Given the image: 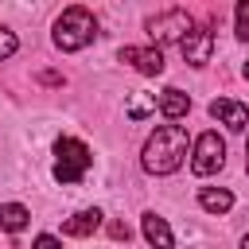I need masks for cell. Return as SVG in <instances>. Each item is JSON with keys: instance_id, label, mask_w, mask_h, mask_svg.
I'll list each match as a JSON object with an SVG mask.
<instances>
[{"instance_id": "obj_1", "label": "cell", "mask_w": 249, "mask_h": 249, "mask_svg": "<svg viewBox=\"0 0 249 249\" xmlns=\"http://www.w3.org/2000/svg\"><path fill=\"white\" fill-rule=\"evenodd\" d=\"M187 160V128L183 124H160L144 144V171L171 175Z\"/></svg>"}, {"instance_id": "obj_2", "label": "cell", "mask_w": 249, "mask_h": 249, "mask_svg": "<svg viewBox=\"0 0 249 249\" xmlns=\"http://www.w3.org/2000/svg\"><path fill=\"white\" fill-rule=\"evenodd\" d=\"M93 35H97V19L89 8H66L54 19V47L58 51H82L93 43Z\"/></svg>"}, {"instance_id": "obj_3", "label": "cell", "mask_w": 249, "mask_h": 249, "mask_svg": "<svg viewBox=\"0 0 249 249\" xmlns=\"http://www.w3.org/2000/svg\"><path fill=\"white\" fill-rule=\"evenodd\" d=\"M89 163H93V156H89V148L82 144V140H58L54 144V179L58 183H78L86 171H89Z\"/></svg>"}, {"instance_id": "obj_4", "label": "cell", "mask_w": 249, "mask_h": 249, "mask_svg": "<svg viewBox=\"0 0 249 249\" xmlns=\"http://www.w3.org/2000/svg\"><path fill=\"white\" fill-rule=\"evenodd\" d=\"M195 27H198V23L191 19L187 8H167V12H160V16L148 19V35H152L156 43H183Z\"/></svg>"}, {"instance_id": "obj_5", "label": "cell", "mask_w": 249, "mask_h": 249, "mask_svg": "<svg viewBox=\"0 0 249 249\" xmlns=\"http://www.w3.org/2000/svg\"><path fill=\"white\" fill-rule=\"evenodd\" d=\"M222 163H226V140L218 132H202L195 140V152H191V171L195 175H214Z\"/></svg>"}, {"instance_id": "obj_6", "label": "cell", "mask_w": 249, "mask_h": 249, "mask_svg": "<svg viewBox=\"0 0 249 249\" xmlns=\"http://www.w3.org/2000/svg\"><path fill=\"white\" fill-rule=\"evenodd\" d=\"M179 51H183V62H191V66H206L210 54H214V31H210V27H195V31L179 43Z\"/></svg>"}, {"instance_id": "obj_7", "label": "cell", "mask_w": 249, "mask_h": 249, "mask_svg": "<svg viewBox=\"0 0 249 249\" xmlns=\"http://www.w3.org/2000/svg\"><path fill=\"white\" fill-rule=\"evenodd\" d=\"M121 62H132L140 74H163V51L160 47H121Z\"/></svg>"}, {"instance_id": "obj_8", "label": "cell", "mask_w": 249, "mask_h": 249, "mask_svg": "<svg viewBox=\"0 0 249 249\" xmlns=\"http://www.w3.org/2000/svg\"><path fill=\"white\" fill-rule=\"evenodd\" d=\"M210 117H214V121H222L226 128L241 132V128L249 124V105H241V101H230V97H218V101H210Z\"/></svg>"}, {"instance_id": "obj_9", "label": "cell", "mask_w": 249, "mask_h": 249, "mask_svg": "<svg viewBox=\"0 0 249 249\" xmlns=\"http://www.w3.org/2000/svg\"><path fill=\"white\" fill-rule=\"evenodd\" d=\"M97 226H101V210L89 206V210H78L74 218H66V222H62V233H66V237H89Z\"/></svg>"}, {"instance_id": "obj_10", "label": "cell", "mask_w": 249, "mask_h": 249, "mask_svg": "<svg viewBox=\"0 0 249 249\" xmlns=\"http://www.w3.org/2000/svg\"><path fill=\"white\" fill-rule=\"evenodd\" d=\"M187 109H191V97H187L183 89L167 86V89L160 93V113H163L167 121H179V117H187Z\"/></svg>"}, {"instance_id": "obj_11", "label": "cell", "mask_w": 249, "mask_h": 249, "mask_svg": "<svg viewBox=\"0 0 249 249\" xmlns=\"http://www.w3.org/2000/svg\"><path fill=\"white\" fill-rule=\"evenodd\" d=\"M144 237H148L152 249H171L175 245V237H171V230L160 214H144Z\"/></svg>"}, {"instance_id": "obj_12", "label": "cell", "mask_w": 249, "mask_h": 249, "mask_svg": "<svg viewBox=\"0 0 249 249\" xmlns=\"http://www.w3.org/2000/svg\"><path fill=\"white\" fill-rule=\"evenodd\" d=\"M198 206H202L206 214H226V210L233 206V195H230L226 187H202V191H198Z\"/></svg>"}, {"instance_id": "obj_13", "label": "cell", "mask_w": 249, "mask_h": 249, "mask_svg": "<svg viewBox=\"0 0 249 249\" xmlns=\"http://www.w3.org/2000/svg\"><path fill=\"white\" fill-rule=\"evenodd\" d=\"M27 222H31V210H27V206H19V202H4V206H0V230L19 233Z\"/></svg>"}, {"instance_id": "obj_14", "label": "cell", "mask_w": 249, "mask_h": 249, "mask_svg": "<svg viewBox=\"0 0 249 249\" xmlns=\"http://www.w3.org/2000/svg\"><path fill=\"white\" fill-rule=\"evenodd\" d=\"M156 93H132L128 97V105H124V113H128V121H144L148 113H156Z\"/></svg>"}, {"instance_id": "obj_15", "label": "cell", "mask_w": 249, "mask_h": 249, "mask_svg": "<svg viewBox=\"0 0 249 249\" xmlns=\"http://www.w3.org/2000/svg\"><path fill=\"white\" fill-rule=\"evenodd\" d=\"M233 19H237V39L249 43V0H241V4L233 8Z\"/></svg>"}, {"instance_id": "obj_16", "label": "cell", "mask_w": 249, "mask_h": 249, "mask_svg": "<svg viewBox=\"0 0 249 249\" xmlns=\"http://www.w3.org/2000/svg\"><path fill=\"white\" fill-rule=\"evenodd\" d=\"M16 47H19V43H16V35H12L8 27H0V62H4V58H12V54H16Z\"/></svg>"}, {"instance_id": "obj_17", "label": "cell", "mask_w": 249, "mask_h": 249, "mask_svg": "<svg viewBox=\"0 0 249 249\" xmlns=\"http://www.w3.org/2000/svg\"><path fill=\"white\" fill-rule=\"evenodd\" d=\"M35 249H62V241L51 237V233H39V237H35Z\"/></svg>"}, {"instance_id": "obj_18", "label": "cell", "mask_w": 249, "mask_h": 249, "mask_svg": "<svg viewBox=\"0 0 249 249\" xmlns=\"http://www.w3.org/2000/svg\"><path fill=\"white\" fill-rule=\"evenodd\" d=\"M109 237H113V241H128V226H124V222H113V226H109Z\"/></svg>"}, {"instance_id": "obj_19", "label": "cell", "mask_w": 249, "mask_h": 249, "mask_svg": "<svg viewBox=\"0 0 249 249\" xmlns=\"http://www.w3.org/2000/svg\"><path fill=\"white\" fill-rule=\"evenodd\" d=\"M245 171H249V144H245Z\"/></svg>"}, {"instance_id": "obj_20", "label": "cell", "mask_w": 249, "mask_h": 249, "mask_svg": "<svg viewBox=\"0 0 249 249\" xmlns=\"http://www.w3.org/2000/svg\"><path fill=\"white\" fill-rule=\"evenodd\" d=\"M241 249H249V233H245V237H241Z\"/></svg>"}, {"instance_id": "obj_21", "label": "cell", "mask_w": 249, "mask_h": 249, "mask_svg": "<svg viewBox=\"0 0 249 249\" xmlns=\"http://www.w3.org/2000/svg\"><path fill=\"white\" fill-rule=\"evenodd\" d=\"M245 78H249V62H245Z\"/></svg>"}]
</instances>
